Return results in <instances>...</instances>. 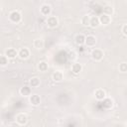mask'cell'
Segmentation results:
<instances>
[{"label": "cell", "instance_id": "cell-7", "mask_svg": "<svg viewBox=\"0 0 127 127\" xmlns=\"http://www.w3.org/2000/svg\"><path fill=\"white\" fill-rule=\"evenodd\" d=\"M31 53H30V50L26 47L24 48H21L19 51H18V57L21 59V60H27L29 57H30Z\"/></svg>", "mask_w": 127, "mask_h": 127}, {"label": "cell", "instance_id": "cell-14", "mask_svg": "<svg viewBox=\"0 0 127 127\" xmlns=\"http://www.w3.org/2000/svg\"><path fill=\"white\" fill-rule=\"evenodd\" d=\"M52 78L54 81L56 82H60L64 79V73L62 70H56L53 74H52Z\"/></svg>", "mask_w": 127, "mask_h": 127}, {"label": "cell", "instance_id": "cell-25", "mask_svg": "<svg viewBox=\"0 0 127 127\" xmlns=\"http://www.w3.org/2000/svg\"><path fill=\"white\" fill-rule=\"evenodd\" d=\"M121 32L124 36H127V24H123L121 27Z\"/></svg>", "mask_w": 127, "mask_h": 127}, {"label": "cell", "instance_id": "cell-9", "mask_svg": "<svg viewBox=\"0 0 127 127\" xmlns=\"http://www.w3.org/2000/svg\"><path fill=\"white\" fill-rule=\"evenodd\" d=\"M40 13H41V15L48 17L52 13V7L49 4H43L40 8Z\"/></svg>", "mask_w": 127, "mask_h": 127}, {"label": "cell", "instance_id": "cell-8", "mask_svg": "<svg viewBox=\"0 0 127 127\" xmlns=\"http://www.w3.org/2000/svg\"><path fill=\"white\" fill-rule=\"evenodd\" d=\"M106 97V92L103 88H97L94 90V98L98 101H101Z\"/></svg>", "mask_w": 127, "mask_h": 127}, {"label": "cell", "instance_id": "cell-21", "mask_svg": "<svg viewBox=\"0 0 127 127\" xmlns=\"http://www.w3.org/2000/svg\"><path fill=\"white\" fill-rule=\"evenodd\" d=\"M89 19H90V16L88 15H84L80 18V24L82 26H89Z\"/></svg>", "mask_w": 127, "mask_h": 127}, {"label": "cell", "instance_id": "cell-13", "mask_svg": "<svg viewBox=\"0 0 127 127\" xmlns=\"http://www.w3.org/2000/svg\"><path fill=\"white\" fill-rule=\"evenodd\" d=\"M70 70L74 74H79L82 71V64L79 63H73L70 66Z\"/></svg>", "mask_w": 127, "mask_h": 127}, {"label": "cell", "instance_id": "cell-20", "mask_svg": "<svg viewBox=\"0 0 127 127\" xmlns=\"http://www.w3.org/2000/svg\"><path fill=\"white\" fill-rule=\"evenodd\" d=\"M38 69H39L40 71H42V72H46V71L49 69V64H48V63L45 62V61L40 62L39 64H38Z\"/></svg>", "mask_w": 127, "mask_h": 127}, {"label": "cell", "instance_id": "cell-12", "mask_svg": "<svg viewBox=\"0 0 127 127\" xmlns=\"http://www.w3.org/2000/svg\"><path fill=\"white\" fill-rule=\"evenodd\" d=\"M19 93L24 97H29V95L32 93V87L30 85H24L19 89Z\"/></svg>", "mask_w": 127, "mask_h": 127}, {"label": "cell", "instance_id": "cell-16", "mask_svg": "<svg viewBox=\"0 0 127 127\" xmlns=\"http://www.w3.org/2000/svg\"><path fill=\"white\" fill-rule=\"evenodd\" d=\"M33 46H34V48L37 49V50H42V49L44 48V46H45V42H44L43 39L38 38V39H35V40H34Z\"/></svg>", "mask_w": 127, "mask_h": 127}, {"label": "cell", "instance_id": "cell-5", "mask_svg": "<svg viewBox=\"0 0 127 127\" xmlns=\"http://www.w3.org/2000/svg\"><path fill=\"white\" fill-rule=\"evenodd\" d=\"M29 102L33 105V106H38V105H40V103H41V97H40V95L39 94H37V93H31L30 95H29Z\"/></svg>", "mask_w": 127, "mask_h": 127}, {"label": "cell", "instance_id": "cell-24", "mask_svg": "<svg viewBox=\"0 0 127 127\" xmlns=\"http://www.w3.org/2000/svg\"><path fill=\"white\" fill-rule=\"evenodd\" d=\"M118 68H119V71H121V72H126V71H127V64H126L125 62L119 64Z\"/></svg>", "mask_w": 127, "mask_h": 127}, {"label": "cell", "instance_id": "cell-2", "mask_svg": "<svg viewBox=\"0 0 127 127\" xmlns=\"http://www.w3.org/2000/svg\"><path fill=\"white\" fill-rule=\"evenodd\" d=\"M8 18H9L10 22L17 24V23H19V22L21 21V19H22V15H21V13H20L19 11H17V10H13V11H11V12L9 13Z\"/></svg>", "mask_w": 127, "mask_h": 127}, {"label": "cell", "instance_id": "cell-6", "mask_svg": "<svg viewBox=\"0 0 127 127\" xmlns=\"http://www.w3.org/2000/svg\"><path fill=\"white\" fill-rule=\"evenodd\" d=\"M84 44L86 45V47L88 48H93L95 47L96 45V38L95 36L93 35H88L85 37V40H84Z\"/></svg>", "mask_w": 127, "mask_h": 127}, {"label": "cell", "instance_id": "cell-23", "mask_svg": "<svg viewBox=\"0 0 127 127\" xmlns=\"http://www.w3.org/2000/svg\"><path fill=\"white\" fill-rule=\"evenodd\" d=\"M113 12H114V9H113L112 6L107 5V6H105V7L103 8V13L106 14V15H108V16H111V15L113 14Z\"/></svg>", "mask_w": 127, "mask_h": 127}, {"label": "cell", "instance_id": "cell-18", "mask_svg": "<svg viewBox=\"0 0 127 127\" xmlns=\"http://www.w3.org/2000/svg\"><path fill=\"white\" fill-rule=\"evenodd\" d=\"M84 40H85V36L83 34H76L74 37V43L78 46H81L84 44Z\"/></svg>", "mask_w": 127, "mask_h": 127}, {"label": "cell", "instance_id": "cell-3", "mask_svg": "<svg viewBox=\"0 0 127 127\" xmlns=\"http://www.w3.org/2000/svg\"><path fill=\"white\" fill-rule=\"evenodd\" d=\"M46 24H47V26H48L49 28L54 29V28H56V27L59 25V19H58L56 16H52V15H50V16L47 17Z\"/></svg>", "mask_w": 127, "mask_h": 127}, {"label": "cell", "instance_id": "cell-11", "mask_svg": "<svg viewBox=\"0 0 127 127\" xmlns=\"http://www.w3.org/2000/svg\"><path fill=\"white\" fill-rule=\"evenodd\" d=\"M98 20H99V24H100V25L106 26V25L110 24V22H111V16H108V15L102 13V14L98 17Z\"/></svg>", "mask_w": 127, "mask_h": 127}, {"label": "cell", "instance_id": "cell-10", "mask_svg": "<svg viewBox=\"0 0 127 127\" xmlns=\"http://www.w3.org/2000/svg\"><path fill=\"white\" fill-rule=\"evenodd\" d=\"M9 60H12V59H15L16 57H18V51L14 48H8L6 51H5V54H4Z\"/></svg>", "mask_w": 127, "mask_h": 127}, {"label": "cell", "instance_id": "cell-1", "mask_svg": "<svg viewBox=\"0 0 127 127\" xmlns=\"http://www.w3.org/2000/svg\"><path fill=\"white\" fill-rule=\"evenodd\" d=\"M90 56H91V59H92L93 61H95V62H100V61L103 59V57H104V53H103V51H102L101 49L95 48V49H93V50L91 51Z\"/></svg>", "mask_w": 127, "mask_h": 127}, {"label": "cell", "instance_id": "cell-4", "mask_svg": "<svg viewBox=\"0 0 127 127\" xmlns=\"http://www.w3.org/2000/svg\"><path fill=\"white\" fill-rule=\"evenodd\" d=\"M16 122H17V124L18 125H20V126H23V125H26L27 124V122H28V116L25 114V113H18L17 115H16Z\"/></svg>", "mask_w": 127, "mask_h": 127}, {"label": "cell", "instance_id": "cell-17", "mask_svg": "<svg viewBox=\"0 0 127 127\" xmlns=\"http://www.w3.org/2000/svg\"><path fill=\"white\" fill-rule=\"evenodd\" d=\"M41 84V80L38 76H33L30 78L29 80V85L32 87V88H35V87H38L39 85Z\"/></svg>", "mask_w": 127, "mask_h": 127}, {"label": "cell", "instance_id": "cell-15", "mask_svg": "<svg viewBox=\"0 0 127 127\" xmlns=\"http://www.w3.org/2000/svg\"><path fill=\"white\" fill-rule=\"evenodd\" d=\"M102 101V106L105 108V109H111L112 107H113V100L110 98V97H105L104 99H102L101 100Z\"/></svg>", "mask_w": 127, "mask_h": 127}, {"label": "cell", "instance_id": "cell-22", "mask_svg": "<svg viewBox=\"0 0 127 127\" xmlns=\"http://www.w3.org/2000/svg\"><path fill=\"white\" fill-rule=\"evenodd\" d=\"M9 63V59L5 55H0V66H6Z\"/></svg>", "mask_w": 127, "mask_h": 127}, {"label": "cell", "instance_id": "cell-19", "mask_svg": "<svg viewBox=\"0 0 127 127\" xmlns=\"http://www.w3.org/2000/svg\"><path fill=\"white\" fill-rule=\"evenodd\" d=\"M99 20H98V17L96 16H91L90 19H89V26L91 28H97L99 26Z\"/></svg>", "mask_w": 127, "mask_h": 127}]
</instances>
